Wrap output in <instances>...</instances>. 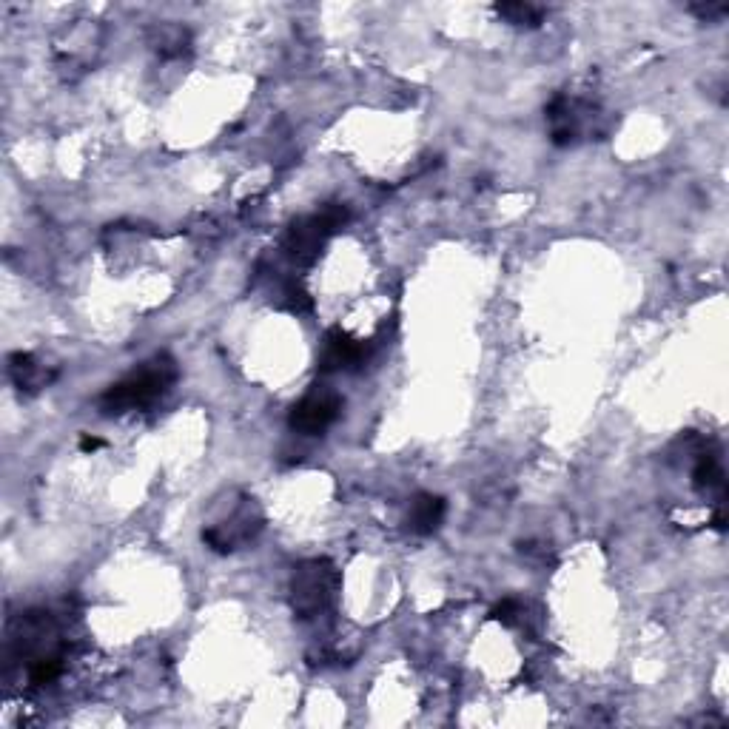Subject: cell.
Instances as JSON below:
<instances>
[{
  "label": "cell",
  "instance_id": "cell-10",
  "mask_svg": "<svg viewBox=\"0 0 729 729\" xmlns=\"http://www.w3.org/2000/svg\"><path fill=\"white\" fill-rule=\"evenodd\" d=\"M519 613H522V604H519L516 599H505L493 607V613H490V616L496 618V621H502V624H513V621L519 618Z\"/></svg>",
  "mask_w": 729,
  "mask_h": 729
},
{
  "label": "cell",
  "instance_id": "cell-3",
  "mask_svg": "<svg viewBox=\"0 0 729 729\" xmlns=\"http://www.w3.org/2000/svg\"><path fill=\"white\" fill-rule=\"evenodd\" d=\"M325 599H328V570H325V564L311 561V564L300 567L297 576H294V610L302 618L314 616V613H319V607L325 604Z\"/></svg>",
  "mask_w": 729,
  "mask_h": 729
},
{
  "label": "cell",
  "instance_id": "cell-7",
  "mask_svg": "<svg viewBox=\"0 0 729 729\" xmlns=\"http://www.w3.org/2000/svg\"><path fill=\"white\" fill-rule=\"evenodd\" d=\"M692 482L698 490H707V493H718L721 499H724V470H721V462L710 456V453H704L701 459H698V465L692 470Z\"/></svg>",
  "mask_w": 729,
  "mask_h": 729
},
{
  "label": "cell",
  "instance_id": "cell-6",
  "mask_svg": "<svg viewBox=\"0 0 729 729\" xmlns=\"http://www.w3.org/2000/svg\"><path fill=\"white\" fill-rule=\"evenodd\" d=\"M445 499L442 496H433V493H419L413 499L411 505V516H408V524L416 536H430L433 530H439V524L445 519Z\"/></svg>",
  "mask_w": 729,
  "mask_h": 729
},
{
  "label": "cell",
  "instance_id": "cell-8",
  "mask_svg": "<svg viewBox=\"0 0 729 729\" xmlns=\"http://www.w3.org/2000/svg\"><path fill=\"white\" fill-rule=\"evenodd\" d=\"M9 374H12L18 388H35V385H43V379H46V376L40 374L38 362L29 354L9 356Z\"/></svg>",
  "mask_w": 729,
  "mask_h": 729
},
{
  "label": "cell",
  "instance_id": "cell-11",
  "mask_svg": "<svg viewBox=\"0 0 729 729\" xmlns=\"http://www.w3.org/2000/svg\"><path fill=\"white\" fill-rule=\"evenodd\" d=\"M80 448H83V450H97V448H103V442H100L97 436H86V439L80 442Z\"/></svg>",
  "mask_w": 729,
  "mask_h": 729
},
{
  "label": "cell",
  "instance_id": "cell-4",
  "mask_svg": "<svg viewBox=\"0 0 729 729\" xmlns=\"http://www.w3.org/2000/svg\"><path fill=\"white\" fill-rule=\"evenodd\" d=\"M328 234H334V228L328 225V220L322 214L302 217V220H297V223L288 228V234H285V251L294 260H314L319 245L325 243Z\"/></svg>",
  "mask_w": 729,
  "mask_h": 729
},
{
  "label": "cell",
  "instance_id": "cell-5",
  "mask_svg": "<svg viewBox=\"0 0 729 729\" xmlns=\"http://www.w3.org/2000/svg\"><path fill=\"white\" fill-rule=\"evenodd\" d=\"M365 356H368V351H365L362 342H356V339L342 334V331H334V334H328V339H325V351H322V359H319V371H325V374H331V371H348V368L362 365Z\"/></svg>",
  "mask_w": 729,
  "mask_h": 729
},
{
  "label": "cell",
  "instance_id": "cell-2",
  "mask_svg": "<svg viewBox=\"0 0 729 729\" xmlns=\"http://www.w3.org/2000/svg\"><path fill=\"white\" fill-rule=\"evenodd\" d=\"M339 411H342V399L337 393H308L302 402L294 405V411L288 416V425L305 433V436H317L322 430H328L337 422Z\"/></svg>",
  "mask_w": 729,
  "mask_h": 729
},
{
  "label": "cell",
  "instance_id": "cell-9",
  "mask_svg": "<svg viewBox=\"0 0 729 729\" xmlns=\"http://www.w3.org/2000/svg\"><path fill=\"white\" fill-rule=\"evenodd\" d=\"M496 12L513 26H539L544 18L542 9L533 3H502V6H496Z\"/></svg>",
  "mask_w": 729,
  "mask_h": 729
},
{
  "label": "cell",
  "instance_id": "cell-1",
  "mask_svg": "<svg viewBox=\"0 0 729 729\" xmlns=\"http://www.w3.org/2000/svg\"><path fill=\"white\" fill-rule=\"evenodd\" d=\"M177 379V368L169 356H157L151 365H146L143 371L126 376L123 382L112 385L109 391L103 393L100 405L106 413H123L131 408H143L151 405L157 396L169 391V385Z\"/></svg>",
  "mask_w": 729,
  "mask_h": 729
}]
</instances>
